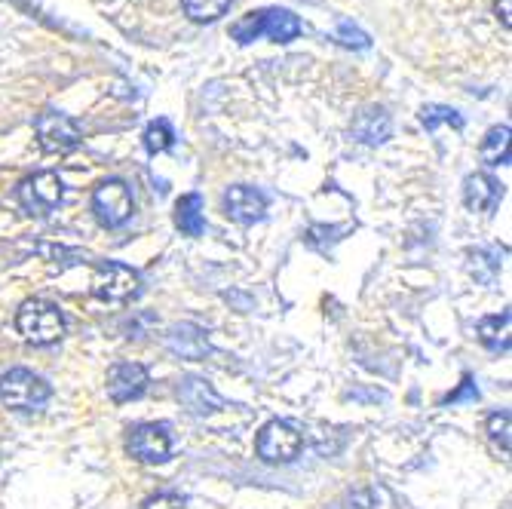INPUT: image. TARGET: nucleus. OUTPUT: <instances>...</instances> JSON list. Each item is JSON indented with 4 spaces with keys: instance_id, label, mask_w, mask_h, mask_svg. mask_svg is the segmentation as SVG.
Here are the masks:
<instances>
[{
    "instance_id": "nucleus-4",
    "label": "nucleus",
    "mask_w": 512,
    "mask_h": 509,
    "mask_svg": "<svg viewBox=\"0 0 512 509\" xmlns=\"http://www.w3.org/2000/svg\"><path fill=\"white\" fill-rule=\"evenodd\" d=\"M22 209L28 215H37V218H46L53 215L59 206H62V197H65V184L56 172H37V175H28L19 191H16Z\"/></svg>"
},
{
    "instance_id": "nucleus-13",
    "label": "nucleus",
    "mask_w": 512,
    "mask_h": 509,
    "mask_svg": "<svg viewBox=\"0 0 512 509\" xmlns=\"http://www.w3.org/2000/svg\"><path fill=\"white\" fill-rule=\"evenodd\" d=\"M390 135H393V120H390V114L384 108L371 105V108L356 114V120H353V138H356V142L384 145Z\"/></svg>"
},
{
    "instance_id": "nucleus-1",
    "label": "nucleus",
    "mask_w": 512,
    "mask_h": 509,
    "mask_svg": "<svg viewBox=\"0 0 512 509\" xmlns=\"http://www.w3.org/2000/svg\"><path fill=\"white\" fill-rule=\"evenodd\" d=\"M301 34V19L289 10H279V7H270V10H255V13H246L240 22H234L230 28V37L237 43H252L258 37H270L276 43H289Z\"/></svg>"
},
{
    "instance_id": "nucleus-26",
    "label": "nucleus",
    "mask_w": 512,
    "mask_h": 509,
    "mask_svg": "<svg viewBox=\"0 0 512 509\" xmlns=\"http://www.w3.org/2000/svg\"><path fill=\"white\" fill-rule=\"evenodd\" d=\"M338 40H341L344 46H356V50H365V46H368V34H362V31L353 28L350 22H341V25H338Z\"/></svg>"
},
{
    "instance_id": "nucleus-8",
    "label": "nucleus",
    "mask_w": 512,
    "mask_h": 509,
    "mask_svg": "<svg viewBox=\"0 0 512 509\" xmlns=\"http://www.w3.org/2000/svg\"><path fill=\"white\" fill-rule=\"evenodd\" d=\"M301 433L289 424V421H270L261 433H258V454L267 464H289L301 454Z\"/></svg>"
},
{
    "instance_id": "nucleus-27",
    "label": "nucleus",
    "mask_w": 512,
    "mask_h": 509,
    "mask_svg": "<svg viewBox=\"0 0 512 509\" xmlns=\"http://www.w3.org/2000/svg\"><path fill=\"white\" fill-rule=\"evenodd\" d=\"M463 399H470V402H476V399H479V390H476V384H473V378H470V375L463 378L460 390H454L451 396H445V402H463Z\"/></svg>"
},
{
    "instance_id": "nucleus-6",
    "label": "nucleus",
    "mask_w": 512,
    "mask_h": 509,
    "mask_svg": "<svg viewBox=\"0 0 512 509\" xmlns=\"http://www.w3.org/2000/svg\"><path fill=\"white\" fill-rule=\"evenodd\" d=\"M132 209H135L132 191L120 178L102 181L96 194H92V212H96L102 227H123L132 218Z\"/></svg>"
},
{
    "instance_id": "nucleus-19",
    "label": "nucleus",
    "mask_w": 512,
    "mask_h": 509,
    "mask_svg": "<svg viewBox=\"0 0 512 509\" xmlns=\"http://www.w3.org/2000/svg\"><path fill=\"white\" fill-rule=\"evenodd\" d=\"M230 10V0H184V13L194 22H215Z\"/></svg>"
},
{
    "instance_id": "nucleus-15",
    "label": "nucleus",
    "mask_w": 512,
    "mask_h": 509,
    "mask_svg": "<svg viewBox=\"0 0 512 509\" xmlns=\"http://www.w3.org/2000/svg\"><path fill=\"white\" fill-rule=\"evenodd\" d=\"M175 227L184 237H203L206 215H203V197L200 194H188L175 203Z\"/></svg>"
},
{
    "instance_id": "nucleus-9",
    "label": "nucleus",
    "mask_w": 512,
    "mask_h": 509,
    "mask_svg": "<svg viewBox=\"0 0 512 509\" xmlns=\"http://www.w3.org/2000/svg\"><path fill=\"white\" fill-rule=\"evenodd\" d=\"M129 454L142 464H163L172 454V436L166 424H138L135 430H129V442H126Z\"/></svg>"
},
{
    "instance_id": "nucleus-12",
    "label": "nucleus",
    "mask_w": 512,
    "mask_h": 509,
    "mask_svg": "<svg viewBox=\"0 0 512 509\" xmlns=\"http://www.w3.org/2000/svg\"><path fill=\"white\" fill-rule=\"evenodd\" d=\"M503 197L500 181L488 172H473L463 181V203L473 212H494Z\"/></svg>"
},
{
    "instance_id": "nucleus-10",
    "label": "nucleus",
    "mask_w": 512,
    "mask_h": 509,
    "mask_svg": "<svg viewBox=\"0 0 512 509\" xmlns=\"http://www.w3.org/2000/svg\"><path fill=\"white\" fill-rule=\"evenodd\" d=\"M148 384H151L148 368L138 365V362H117V365H111V372H108V396L117 405L145 396Z\"/></svg>"
},
{
    "instance_id": "nucleus-20",
    "label": "nucleus",
    "mask_w": 512,
    "mask_h": 509,
    "mask_svg": "<svg viewBox=\"0 0 512 509\" xmlns=\"http://www.w3.org/2000/svg\"><path fill=\"white\" fill-rule=\"evenodd\" d=\"M421 123L427 129H439V126H451V129H463V117L454 111V108H445V105H424L421 108Z\"/></svg>"
},
{
    "instance_id": "nucleus-21",
    "label": "nucleus",
    "mask_w": 512,
    "mask_h": 509,
    "mask_svg": "<svg viewBox=\"0 0 512 509\" xmlns=\"http://www.w3.org/2000/svg\"><path fill=\"white\" fill-rule=\"evenodd\" d=\"M172 142H175V132L169 126V120L148 123V129H145V148H148V154H163V151L172 148Z\"/></svg>"
},
{
    "instance_id": "nucleus-7",
    "label": "nucleus",
    "mask_w": 512,
    "mask_h": 509,
    "mask_svg": "<svg viewBox=\"0 0 512 509\" xmlns=\"http://www.w3.org/2000/svg\"><path fill=\"white\" fill-rule=\"evenodd\" d=\"M34 132H37V142L46 154H68L80 145V129L77 123L62 114V111H53L46 108L43 114H37L34 120Z\"/></svg>"
},
{
    "instance_id": "nucleus-28",
    "label": "nucleus",
    "mask_w": 512,
    "mask_h": 509,
    "mask_svg": "<svg viewBox=\"0 0 512 509\" xmlns=\"http://www.w3.org/2000/svg\"><path fill=\"white\" fill-rule=\"evenodd\" d=\"M497 19L503 22V28H509V0H497Z\"/></svg>"
},
{
    "instance_id": "nucleus-5",
    "label": "nucleus",
    "mask_w": 512,
    "mask_h": 509,
    "mask_svg": "<svg viewBox=\"0 0 512 509\" xmlns=\"http://www.w3.org/2000/svg\"><path fill=\"white\" fill-rule=\"evenodd\" d=\"M138 292H142V280H138V273L132 267H126V264L105 261V264L96 267V273H92V295L102 298V301L126 304Z\"/></svg>"
},
{
    "instance_id": "nucleus-24",
    "label": "nucleus",
    "mask_w": 512,
    "mask_h": 509,
    "mask_svg": "<svg viewBox=\"0 0 512 509\" xmlns=\"http://www.w3.org/2000/svg\"><path fill=\"white\" fill-rule=\"evenodd\" d=\"M482 267H488L485 276H488V283H494V276L500 270V252L497 249H476L473 252V276H479Z\"/></svg>"
},
{
    "instance_id": "nucleus-2",
    "label": "nucleus",
    "mask_w": 512,
    "mask_h": 509,
    "mask_svg": "<svg viewBox=\"0 0 512 509\" xmlns=\"http://www.w3.org/2000/svg\"><path fill=\"white\" fill-rule=\"evenodd\" d=\"M16 326L19 335L28 344L46 347V344H56L65 335V316L53 301H43V298H31L19 307L16 313Z\"/></svg>"
},
{
    "instance_id": "nucleus-17",
    "label": "nucleus",
    "mask_w": 512,
    "mask_h": 509,
    "mask_svg": "<svg viewBox=\"0 0 512 509\" xmlns=\"http://www.w3.org/2000/svg\"><path fill=\"white\" fill-rule=\"evenodd\" d=\"M479 341L488 347V350H509V313H500V316H488L479 322Z\"/></svg>"
},
{
    "instance_id": "nucleus-23",
    "label": "nucleus",
    "mask_w": 512,
    "mask_h": 509,
    "mask_svg": "<svg viewBox=\"0 0 512 509\" xmlns=\"http://www.w3.org/2000/svg\"><path fill=\"white\" fill-rule=\"evenodd\" d=\"M509 421V411H494L488 418V436L503 454H509Z\"/></svg>"
},
{
    "instance_id": "nucleus-22",
    "label": "nucleus",
    "mask_w": 512,
    "mask_h": 509,
    "mask_svg": "<svg viewBox=\"0 0 512 509\" xmlns=\"http://www.w3.org/2000/svg\"><path fill=\"white\" fill-rule=\"evenodd\" d=\"M347 509H393V497L387 488H362L347 500Z\"/></svg>"
},
{
    "instance_id": "nucleus-11",
    "label": "nucleus",
    "mask_w": 512,
    "mask_h": 509,
    "mask_svg": "<svg viewBox=\"0 0 512 509\" xmlns=\"http://www.w3.org/2000/svg\"><path fill=\"white\" fill-rule=\"evenodd\" d=\"M224 212L227 218H234L237 224H255L267 212V197L249 184H237L224 194Z\"/></svg>"
},
{
    "instance_id": "nucleus-18",
    "label": "nucleus",
    "mask_w": 512,
    "mask_h": 509,
    "mask_svg": "<svg viewBox=\"0 0 512 509\" xmlns=\"http://www.w3.org/2000/svg\"><path fill=\"white\" fill-rule=\"evenodd\" d=\"M178 396L191 405L194 414H206V411H212V408L218 405V396L209 390V384H206V381H197V378H188V381H184L181 390H178Z\"/></svg>"
},
{
    "instance_id": "nucleus-14",
    "label": "nucleus",
    "mask_w": 512,
    "mask_h": 509,
    "mask_svg": "<svg viewBox=\"0 0 512 509\" xmlns=\"http://www.w3.org/2000/svg\"><path fill=\"white\" fill-rule=\"evenodd\" d=\"M169 350L184 356V359H203L209 353V341H206V332L197 329V326H175L169 332Z\"/></svg>"
},
{
    "instance_id": "nucleus-25",
    "label": "nucleus",
    "mask_w": 512,
    "mask_h": 509,
    "mask_svg": "<svg viewBox=\"0 0 512 509\" xmlns=\"http://www.w3.org/2000/svg\"><path fill=\"white\" fill-rule=\"evenodd\" d=\"M142 509H188V503H184V497H178V494H169V491H163V494H154V497H148Z\"/></svg>"
},
{
    "instance_id": "nucleus-3",
    "label": "nucleus",
    "mask_w": 512,
    "mask_h": 509,
    "mask_svg": "<svg viewBox=\"0 0 512 509\" xmlns=\"http://www.w3.org/2000/svg\"><path fill=\"white\" fill-rule=\"evenodd\" d=\"M50 384H46L40 375L28 372V368H13L4 378H0V399H4L7 408L31 414L40 411L46 402H50Z\"/></svg>"
},
{
    "instance_id": "nucleus-16",
    "label": "nucleus",
    "mask_w": 512,
    "mask_h": 509,
    "mask_svg": "<svg viewBox=\"0 0 512 509\" xmlns=\"http://www.w3.org/2000/svg\"><path fill=\"white\" fill-rule=\"evenodd\" d=\"M482 163L485 166H506L509 163V126H494L482 138Z\"/></svg>"
}]
</instances>
